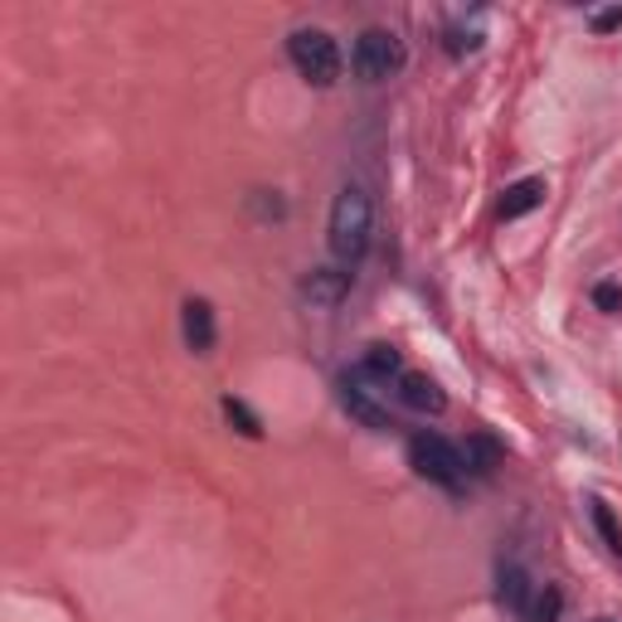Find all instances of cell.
<instances>
[{
	"label": "cell",
	"instance_id": "obj_1",
	"mask_svg": "<svg viewBox=\"0 0 622 622\" xmlns=\"http://www.w3.org/2000/svg\"><path fill=\"white\" fill-rule=\"evenodd\" d=\"M370 234H375V200L365 186H340L336 204H331V229H326V243H331V259L340 267H356L365 253H370Z\"/></svg>",
	"mask_w": 622,
	"mask_h": 622
},
{
	"label": "cell",
	"instance_id": "obj_2",
	"mask_svg": "<svg viewBox=\"0 0 622 622\" xmlns=\"http://www.w3.org/2000/svg\"><path fill=\"white\" fill-rule=\"evenodd\" d=\"M287 59H292V68L312 83V88H331V83H340V68H346L340 44L326 30H316V24L287 34Z\"/></svg>",
	"mask_w": 622,
	"mask_h": 622
},
{
	"label": "cell",
	"instance_id": "obj_3",
	"mask_svg": "<svg viewBox=\"0 0 622 622\" xmlns=\"http://www.w3.org/2000/svg\"><path fill=\"white\" fill-rule=\"evenodd\" d=\"M409 462L423 482H437V486H447V492L462 486V477H467V457H462V447L447 443L443 433H413L409 437Z\"/></svg>",
	"mask_w": 622,
	"mask_h": 622
},
{
	"label": "cell",
	"instance_id": "obj_4",
	"mask_svg": "<svg viewBox=\"0 0 622 622\" xmlns=\"http://www.w3.org/2000/svg\"><path fill=\"white\" fill-rule=\"evenodd\" d=\"M350 68H356V78H365V83L394 78V73L404 68V40H399L394 30H384V24H370V30H360L356 49H350Z\"/></svg>",
	"mask_w": 622,
	"mask_h": 622
},
{
	"label": "cell",
	"instance_id": "obj_5",
	"mask_svg": "<svg viewBox=\"0 0 622 622\" xmlns=\"http://www.w3.org/2000/svg\"><path fill=\"white\" fill-rule=\"evenodd\" d=\"M350 283H356V273L350 267H312L307 277H302V297L312 302V307H336V302H346Z\"/></svg>",
	"mask_w": 622,
	"mask_h": 622
},
{
	"label": "cell",
	"instance_id": "obj_6",
	"mask_svg": "<svg viewBox=\"0 0 622 622\" xmlns=\"http://www.w3.org/2000/svg\"><path fill=\"white\" fill-rule=\"evenodd\" d=\"M180 326H186V346L194 356H210L214 340H219V326H214V307L204 297H190L186 307H180Z\"/></svg>",
	"mask_w": 622,
	"mask_h": 622
},
{
	"label": "cell",
	"instance_id": "obj_7",
	"mask_svg": "<svg viewBox=\"0 0 622 622\" xmlns=\"http://www.w3.org/2000/svg\"><path fill=\"white\" fill-rule=\"evenodd\" d=\"M399 404L413 409V413H443L447 409V394L437 389V380H429V375H419V370H404L399 375Z\"/></svg>",
	"mask_w": 622,
	"mask_h": 622
},
{
	"label": "cell",
	"instance_id": "obj_8",
	"mask_svg": "<svg viewBox=\"0 0 622 622\" xmlns=\"http://www.w3.org/2000/svg\"><path fill=\"white\" fill-rule=\"evenodd\" d=\"M340 404H346V413L356 423H365V429H375V433L389 429V413L370 399V389L360 384V375H346V380H340Z\"/></svg>",
	"mask_w": 622,
	"mask_h": 622
},
{
	"label": "cell",
	"instance_id": "obj_9",
	"mask_svg": "<svg viewBox=\"0 0 622 622\" xmlns=\"http://www.w3.org/2000/svg\"><path fill=\"white\" fill-rule=\"evenodd\" d=\"M530 599H535V583L520 565H502V574H496V603L506 608V613L526 618L530 613Z\"/></svg>",
	"mask_w": 622,
	"mask_h": 622
},
{
	"label": "cell",
	"instance_id": "obj_10",
	"mask_svg": "<svg viewBox=\"0 0 622 622\" xmlns=\"http://www.w3.org/2000/svg\"><path fill=\"white\" fill-rule=\"evenodd\" d=\"M545 194H550V186H545V176H526L516 180V186H506L502 194V219H526L530 210H540Z\"/></svg>",
	"mask_w": 622,
	"mask_h": 622
},
{
	"label": "cell",
	"instance_id": "obj_11",
	"mask_svg": "<svg viewBox=\"0 0 622 622\" xmlns=\"http://www.w3.org/2000/svg\"><path fill=\"white\" fill-rule=\"evenodd\" d=\"M360 380H380V384H389V380H399L404 375V360H399V350L394 346H370L365 350V360H360Z\"/></svg>",
	"mask_w": 622,
	"mask_h": 622
},
{
	"label": "cell",
	"instance_id": "obj_12",
	"mask_svg": "<svg viewBox=\"0 0 622 622\" xmlns=\"http://www.w3.org/2000/svg\"><path fill=\"white\" fill-rule=\"evenodd\" d=\"M559 613H565V593H559L555 583H545V589H535L526 622H559Z\"/></svg>",
	"mask_w": 622,
	"mask_h": 622
},
{
	"label": "cell",
	"instance_id": "obj_13",
	"mask_svg": "<svg viewBox=\"0 0 622 622\" xmlns=\"http://www.w3.org/2000/svg\"><path fill=\"white\" fill-rule=\"evenodd\" d=\"M224 419L234 423V429L243 433V437H259L263 433V423H259V413H253L243 399H234V394H224Z\"/></svg>",
	"mask_w": 622,
	"mask_h": 622
},
{
	"label": "cell",
	"instance_id": "obj_14",
	"mask_svg": "<svg viewBox=\"0 0 622 622\" xmlns=\"http://www.w3.org/2000/svg\"><path fill=\"white\" fill-rule=\"evenodd\" d=\"M462 457H467V472H482V477H486V472L496 467V457H502V453H496V443H486V437H477V443H472Z\"/></svg>",
	"mask_w": 622,
	"mask_h": 622
},
{
	"label": "cell",
	"instance_id": "obj_15",
	"mask_svg": "<svg viewBox=\"0 0 622 622\" xmlns=\"http://www.w3.org/2000/svg\"><path fill=\"white\" fill-rule=\"evenodd\" d=\"M593 526L603 530V540H608V550H622V530H618V520H613V510H608L603 502H593Z\"/></svg>",
	"mask_w": 622,
	"mask_h": 622
},
{
	"label": "cell",
	"instance_id": "obj_16",
	"mask_svg": "<svg viewBox=\"0 0 622 622\" xmlns=\"http://www.w3.org/2000/svg\"><path fill=\"white\" fill-rule=\"evenodd\" d=\"M593 30H599V34H613V30H622V6H613V10H599V15H593Z\"/></svg>",
	"mask_w": 622,
	"mask_h": 622
},
{
	"label": "cell",
	"instance_id": "obj_17",
	"mask_svg": "<svg viewBox=\"0 0 622 622\" xmlns=\"http://www.w3.org/2000/svg\"><path fill=\"white\" fill-rule=\"evenodd\" d=\"M593 302H599L603 312H618V307H622V292H618L613 283H603V287H593Z\"/></svg>",
	"mask_w": 622,
	"mask_h": 622
},
{
	"label": "cell",
	"instance_id": "obj_18",
	"mask_svg": "<svg viewBox=\"0 0 622 622\" xmlns=\"http://www.w3.org/2000/svg\"><path fill=\"white\" fill-rule=\"evenodd\" d=\"M599 622H608V618H599Z\"/></svg>",
	"mask_w": 622,
	"mask_h": 622
}]
</instances>
